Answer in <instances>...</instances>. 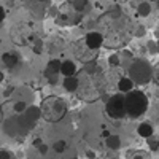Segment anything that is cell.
Wrapping results in <instances>:
<instances>
[{
  "label": "cell",
  "instance_id": "1",
  "mask_svg": "<svg viewBox=\"0 0 159 159\" xmlns=\"http://www.w3.org/2000/svg\"><path fill=\"white\" fill-rule=\"evenodd\" d=\"M40 111H42V118H45V121L57 123L67 113V103L59 96H48L40 105Z\"/></svg>",
  "mask_w": 159,
  "mask_h": 159
},
{
  "label": "cell",
  "instance_id": "2",
  "mask_svg": "<svg viewBox=\"0 0 159 159\" xmlns=\"http://www.w3.org/2000/svg\"><path fill=\"white\" fill-rule=\"evenodd\" d=\"M124 107H126V115L130 118H140L148 110V99L142 91L132 89L124 96Z\"/></svg>",
  "mask_w": 159,
  "mask_h": 159
},
{
  "label": "cell",
  "instance_id": "3",
  "mask_svg": "<svg viewBox=\"0 0 159 159\" xmlns=\"http://www.w3.org/2000/svg\"><path fill=\"white\" fill-rule=\"evenodd\" d=\"M129 78L132 80V83L147 84L153 80V67L148 61L135 59L129 67Z\"/></svg>",
  "mask_w": 159,
  "mask_h": 159
},
{
  "label": "cell",
  "instance_id": "4",
  "mask_svg": "<svg viewBox=\"0 0 159 159\" xmlns=\"http://www.w3.org/2000/svg\"><path fill=\"white\" fill-rule=\"evenodd\" d=\"M105 111L111 119H121L126 116V107H124V96L123 94H115L108 99L105 105Z\"/></svg>",
  "mask_w": 159,
  "mask_h": 159
},
{
  "label": "cell",
  "instance_id": "5",
  "mask_svg": "<svg viewBox=\"0 0 159 159\" xmlns=\"http://www.w3.org/2000/svg\"><path fill=\"white\" fill-rule=\"evenodd\" d=\"M75 56L81 61L83 64H88V62H92V61H96L97 57V51L94 49H89L83 40H80V42L75 43Z\"/></svg>",
  "mask_w": 159,
  "mask_h": 159
},
{
  "label": "cell",
  "instance_id": "6",
  "mask_svg": "<svg viewBox=\"0 0 159 159\" xmlns=\"http://www.w3.org/2000/svg\"><path fill=\"white\" fill-rule=\"evenodd\" d=\"M59 70H61V61L57 59H52L46 64V67H45V78H48V81L51 84H54L57 83V76H59Z\"/></svg>",
  "mask_w": 159,
  "mask_h": 159
},
{
  "label": "cell",
  "instance_id": "7",
  "mask_svg": "<svg viewBox=\"0 0 159 159\" xmlns=\"http://www.w3.org/2000/svg\"><path fill=\"white\" fill-rule=\"evenodd\" d=\"M84 45L89 48V49H94V51H99V48L103 45V35L100 32H96V30H92V32H88V35L84 37Z\"/></svg>",
  "mask_w": 159,
  "mask_h": 159
},
{
  "label": "cell",
  "instance_id": "8",
  "mask_svg": "<svg viewBox=\"0 0 159 159\" xmlns=\"http://www.w3.org/2000/svg\"><path fill=\"white\" fill-rule=\"evenodd\" d=\"M3 132L10 137H18L21 134L19 123H18V116H11L7 121H3Z\"/></svg>",
  "mask_w": 159,
  "mask_h": 159
},
{
  "label": "cell",
  "instance_id": "9",
  "mask_svg": "<svg viewBox=\"0 0 159 159\" xmlns=\"http://www.w3.org/2000/svg\"><path fill=\"white\" fill-rule=\"evenodd\" d=\"M59 73H62L64 76H75L76 73V65L73 61H64L61 62V70Z\"/></svg>",
  "mask_w": 159,
  "mask_h": 159
},
{
  "label": "cell",
  "instance_id": "10",
  "mask_svg": "<svg viewBox=\"0 0 159 159\" xmlns=\"http://www.w3.org/2000/svg\"><path fill=\"white\" fill-rule=\"evenodd\" d=\"M2 62L7 69H15L19 64V57L15 52H5V54H2Z\"/></svg>",
  "mask_w": 159,
  "mask_h": 159
},
{
  "label": "cell",
  "instance_id": "11",
  "mask_svg": "<svg viewBox=\"0 0 159 159\" xmlns=\"http://www.w3.org/2000/svg\"><path fill=\"white\" fill-rule=\"evenodd\" d=\"M153 132H154V129H153L151 123H148V121L139 124V127H137V134L140 137H143V139H150L153 135Z\"/></svg>",
  "mask_w": 159,
  "mask_h": 159
},
{
  "label": "cell",
  "instance_id": "12",
  "mask_svg": "<svg viewBox=\"0 0 159 159\" xmlns=\"http://www.w3.org/2000/svg\"><path fill=\"white\" fill-rule=\"evenodd\" d=\"M80 88V80L76 76H65L64 80V89L67 92H75Z\"/></svg>",
  "mask_w": 159,
  "mask_h": 159
},
{
  "label": "cell",
  "instance_id": "13",
  "mask_svg": "<svg viewBox=\"0 0 159 159\" xmlns=\"http://www.w3.org/2000/svg\"><path fill=\"white\" fill-rule=\"evenodd\" d=\"M118 89H119V92H124V94H127L129 91H132L134 89V83H132V80L127 76V78H121L118 81Z\"/></svg>",
  "mask_w": 159,
  "mask_h": 159
},
{
  "label": "cell",
  "instance_id": "14",
  "mask_svg": "<svg viewBox=\"0 0 159 159\" xmlns=\"http://www.w3.org/2000/svg\"><path fill=\"white\" fill-rule=\"evenodd\" d=\"M105 140H107V147H108L110 150L116 151V150L121 148V137H119V135H111V134H110Z\"/></svg>",
  "mask_w": 159,
  "mask_h": 159
},
{
  "label": "cell",
  "instance_id": "15",
  "mask_svg": "<svg viewBox=\"0 0 159 159\" xmlns=\"http://www.w3.org/2000/svg\"><path fill=\"white\" fill-rule=\"evenodd\" d=\"M70 3H72L73 10L76 13H80V15H83V13L88 11V8H89V2H88V0H72Z\"/></svg>",
  "mask_w": 159,
  "mask_h": 159
},
{
  "label": "cell",
  "instance_id": "16",
  "mask_svg": "<svg viewBox=\"0 0 159 159\" xmlns=\"http://www.w3.org/2000/svg\"><path fill=\"white\" fill-rule=\"evenodd\" d=\"M137 11H139V15H140V16L147 18V16H150V15H151V5H150L148 2H143V3H140V5H139Z\"/></svg>",
  "mask_w": 159,
  "mask_h": 159
},
{
  "label": "cell",
  "instance_id": "17",
  "mask_svg": "<svg viewBox=\"0 0 159 159\" xmlns=\"http://www.w3.org/2000/svg\"><path fill=\"white\" fill-rule=\"evenodd\" d=\"M52 148H54L56 153H64L65 148H67V142L65 140H57L54 145H52Z\"/></svg>",
  "mask_w": 159,
  "mask_h": 159
},
{
  "label": "cell",
  "instance_id": "18",
  "mask_svg": "<svg viewBox=\"0 0 159 159\" xmlns=\"http://www.w3.org/2000/svg\"><path fill=\"white\" fill-rule=\"evenodd\" d=\"M25 108H27V105H25V103H24L22 100H21V102H16V103H15V111H16L18 115L24 113V110H25Z\"/></svg>",
  "mask_w": 159,
  "mask_h": 159
},
{
  "label": "cell",
  "instance_id": "19",
  "mask_svg": "<svg viewBox=\"0 0 159 159\" xmlns=\"http://www.w3.org/2000/svg\"><path fill=\"white\" fill-rule=\"evenodd\" d=\"M43 48V43H42V40H37L35 45H34V52H37V54H42V49Z\"/></svg>",
  "mask_w": 159,
  "mask_h": 159
},
{
  "label": "cell",
  "instance_id": "20",
  "mask_svg": "<svg viewBox=\"0 0 159 159\" xmlns=\"http://www.w3.org/2000/svg\"><path fill=\"white\" fill-rule=\"evenodd\" d=\"M108 64H110V65H113V67H116V65H119V57H118L116 54L110 56V57H108Z\"/></svg>",
  "mask_w": 159,
  "mask_h": 159
},
{
  "label": "cell",
  "instance_id": "21",
  "mask_svg": "<svg viewBox=\"0 0 159 159\" xmlns=\"http://www.w3.org/2000/svg\"><path fill=\"white\" fill-rule=\"evenodd\" d=\"M0 159H11V153L8 150H0Z\"/></svg>",
  "mask_w": 159,
  "mask_h": 159
},
{
  "label": "cell",
  "instance_id": "22",
  "mask_svg": "<svg viewBox=\"0 0 159 159\" xmlns=\"http://www.w3.org/2000/svg\"><path fill=\"white\" fill-rule=\"evenodd\" d=\"M38 153L40 154H46L48 153V145H45V143L40 145V147H38Z\"/></svg>",
  "mask_w": 159,
  "mask_h": 159
},
{
  "label": "cell",
  "instance_id": "23",
  "mask_svg": "<svg viewBox=\"0 0 159 159\" xmlns=\"http://www.w3.org/2000/svg\"><path fill=\"white\" fill-rule=\"evenodd\" d=\"M150 148H151L153 151H156V150L159 148V142H157V140H151V142H150Z\"/></svg>",
  "mask_w": 159,
  "mask_h": 159
},
{
  "label": "cell",
  "instance_id": "24",
  "mask_svg": "<svg viewBox=\"0 0 159 159\" xmlns=\"http://www.w3.org/2000/svg\"><path fill=\"white\" fill-rule=\"evenodd\" d=\"M111 16H113V18H119V16H121V10H119L118 7H115L113 11H111Z\"/></svg>",
  "mask_w": 159,
  "mask_h": 159
},
{
  "label": "cell",
  "instance_id": "25",
  "mask_svg": "<svg viewBox=\"0 0 159 159\" xmlns=\"http://www.w3.org/2000/svg\"><path fill=\"white\" fill-rule=\"evenodd\" d=\"M5 16H7V11H5V8H3L2 5H0V22L5 19Z\"/></svg>",
  "mask_w": 159,
  "mask_h": 159
},
{
  "label": "cell",
  "instance_id": "26",
  "mask_svg": "<svg viewBox=\"0 0 159 159\" xmlns=\"http://www.w3.org/2000/svg\"><path fill=\"white\" fill-rule=\"evenodd\" d=\"M153 76H156V81L159 83V65L156 67V70H153Z\"/></svg>",
  "mask_w": 159,
  "mask_h": 159
},
{
  "label": "cell",
  "instance_id": "27",
  "mask_svg": "<svg viewBox=\"0 0 159 159\" xmlns=\"http://www.w3.org/2000/svg\"><path fill=\"white\" fill-rule=\"evenodd\" d=\"M148 46H150V51H151V52H156V43L150 42V43H148Z\"/></svg>",
  "mask_w": 159,
  "mask_h": 159
},
{
  "label": "cell",
  "instance_id": "28",
  "mask_svg": "<svg viewBox=\"0 0 159 159\" xmlns=\"http://www.w3.org/2000/svg\"><path fill=\"white\" fill-rule=\"evenodd\" d=\"M42 143H43V140H42V139H35V140H34V147H40Z\"/></svg>",
  "mask_w": 159,
  "mask_h": 159
},
{
  "label": "cell",
  "instance_id": "29",
  "mask_svg": "<svg viewBox=\"0 0 159 159\" xmlns=\"http://www.w3.org/2000/svg\"><path fill=\"white\" fill-rule=\"evenodd\" d=\"M86 156H88V157H91V159H96V154L92 153V151H88V153H86Z\"/></svg>",
  "mask_w": 159,
  "mask_h": 159
},
{
  "label": "cell",
  "instance_id": "30",
  "mask_svg": "<svg viewBox=\"0 0 159 159\" xmlns=\"http://www.w3.org/2000/svg\"><path fill=\"white\" fill-rule=\"evenodd\" d=\"M108 135H110V132H108V130H103V132H102V137H105V139H107Z\"/></svg>",
  "mask_w": 159,
  "mask_h": 159
},
{
  "label": "cell",
  "instance_id": "31",
  "mask_svg": "<svg viewBox=\"0 0 159 159\" xmlns=\"http://www.w3.org/2000/svg\"><path fill=\"white\" fill-rule=\"evenodd\" d=\"M142 35H143V27H140L139 32H137V37H142Z\"/></svg>",
  "mask_w": 159,
  "mask_h": 159
},
{
  "label": "cell",
  "instance_id": "32",
  "mask_svg": "<svg viewBox=\"0 0 159 159\" xmlns=\"http://www.w3.org/2000/svg\"><path fill=\"white\" fill-rule=\"evenodd\" d=\"M3 78H5V75L2 73V70H0V83H2V81H3Z\"/></svg>",
  "mask_w": 159,
  "mask_h": 159
},
{
  "label": "cell",
  "instance_id": "33",
  "mask_svg": "<svg viewBox=\"0 0 159 159\" xmlns=\"http://www.w3.org/2000/svg\"><path fill=\"white\" fill-rule=\"evenodd\" d=\"M35 2H40V3H45V2H49V0H35Z\"/></svg>",
  "mask_w": 159,
  "mask_h": 159
},
{
  "label": "cell",
  "instance_id": "34",
  "mask_svg": "<svg viewBox=\"0 0 159 159\" xmlns=\"http://www.w3.org/2000/svg\"><path fill=\"white\" fill-rule=\"evenodd\" d=\"M132 159H143V157H142L140 154H137V156H134V157H132Z\"/></svg>",
  "mask_w": 159,
  "mask_h": 159
},
{
  "label": "cell",
  "instance_id": "35",
  "mask_svg": "<svg viewBox=\"0 0 159 159\" xmlns=\"http://www.w3.org/2000/svg\"><path fill=\"white\" fill-rule=\"evenodd\" d=\"M156 52H157V54H159V42L156 43Z\"/></svg>",
  "mask_w": 159,
  "mask_h": 159
},
{
  "label": "cell",
  "instance_id": "36",
  "mask_svg": "<svg viewBox=\"0 0 159 159\" xmlns=\"http://www.w3.org/2000/svg\"><path fill=\"white\" fill-rule=\"evenodd\" d=\"M96 159H99V157H96Z\"/></svg>",
  "mask_w": 159,
  "mask_h": 159
}]
</instances>
